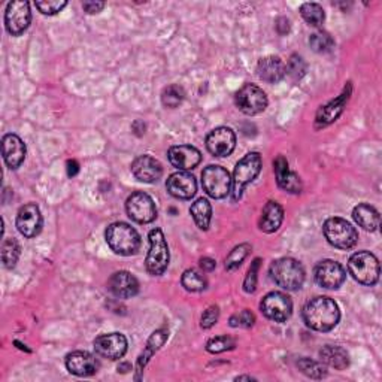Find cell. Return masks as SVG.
Wrapping results in <instances>:
<instances>
[{
    "mask_svg": "<svg viewBox=\"0 0 382 382\" xmlns=\"http://www.w3.org/2000/svg\"><path fill=\"white\" fill-rule=\"evenodd\" d=\"M339 320H341V310L330 297H314L303 308V321L313 330L330 332L336 327Z\"/></svg>",
    "mask_w": 382,
    "mask_h": 382,
    "instance_id": "6da1fadb",
    "label": "cell"
},
{
    "mask_svg": "<svg viewBox=\"0 0 382 382\" xmlns=\"http://www.w3.org/2000/svg\"><path fill=\"white\" fill-rule=\"evenodd\" d=\"M105 239L108 247L118 256H135L140 249L139 233L127 223H112L105 232Z\"/></svg>",
    "mask_w": 382,
    "mask_h": 382,
    "instance_id": "7a4b0ae2",
    "label": "cell"
},
{
    "mask_svg": "<svg viewBox=\"0 0 382 382\" xmlns=\"http://www.w3.org/2000/svg\"><path fill=\"white\" fill-rule=\"evenodd\" d=\"M269 272H271L275 284L287 291L300 290L305 282L303 266L291 257H282L275 260L271 264Z\"/></svg>",
    "mask_w": 382,
    "mask_h": 382,
    "instance_id": "3957f363",
    "label": "cell"
},
{
    "mask_svg": "<svg viewBox=\"0 0 382 382\" xmlns=\"http://www.w3.org/2000/svg\"><path fill=\"white\" fill-rule=\"evenodd\" d=\"M348 271L359 284L375 286L379 279V262L369 251H359L352 254L348 262Z\"/></svg>",
    "mask_w": 382,
    "mask_h": 382,
    "instance_id": "277c9868",
    "label": "cell"
},
{
    "mask_svg": "<svg viewBox=\"0 0 382 382\" xmlns=\"http://www.w3.org/2000/svg\"><path fill=\"white\" fill-rule=\"evenodd\" d=\"M148 239L150 251L145 260V267L150 275L162 276L169 266V260H171L166 237L160 229H152L148 235Z\"/></svg>",
    "mask_w": 382,
    "mask_h": 382,
    "instance_id": "5b68a950",
    "label": "cell"
},
{
    "mask_svg": "<svg viewBox=\"0 0 382 382\" xmlns=\"http://www.w3.org/2000/svg\"><path fill=\"white\" fill-rule=\"evenodd\" d=\"M322 233L327 242L339 249H351L356 247L359 240L357 230L344 218H329L322 225Z\"/></svg>",
    "mask_w": 382,
    "mask_h": 382,
    "instance_id": "8992f818",
    "label": "cell"
},
{
    "mask_svg": "<svg viewBox=\"0 0 382 382\" xmlns=\"http://www.w3.org/2000/svg\"><path fill=\"white\" fill-rule=\"evenodd\" d=\"M262 155L259 152H249L245 157L240 160L233 172V179H232V193H233V201H239L240 196H242L244 189L248 186L249 182L256 179L262 171Z\"/></svg>",
    "mask_w": 382,
    "mask_h": 382,
    "instance_id": "52a82bcc",
    "label": "cell"
},
{
    "mask_svg": "<svg viewBox=\"0 0 382 382\" xmlns=\"http://www.w3.org/2000/svg\"><path fill=\"white\" fill-rule=\"evenodd\" d=\"M202 187L212 199H224L232 191L230 174L221 166H208L202 172Z\"/></svg>",
    "mask_w": 382,
    "mask_h": 382,
    "instance_id": "ba28073f",
    "label": "cell"
},
{
    "mask_svg": "<svg viewBox=\"0 0 382 382\" xmlns=\"http://www.w3.org/2000/svg\"><path fill=\"white\" fill-rule=\"evenodd\" d=\"M236 106L245 116H257L267 108L266 93L254 84H245L235 96Z\"/></svg>",
    "mask_w": 382,
    "mask_h": 382,
    "instance_id": "9c48e42d",
    "label": "cell"
},
{
    "mask_svg": "<svg viewBox=\"0 0 382 382\" xmlns=\"http://www.w3.org/2000/svg\"><path fill=\"white\" fill-rule=\"evenodd\" d=\"M260 309L266 318L275 322H286L293 314V302L287 294L272 291L264 296Z\"/></svg>",
    "mask_w": 382,
    "mask_h": 382,
    "instance_id": "30bf717a",
    "label": "cell"
},
{
    "mask_svg": "<svg viewBox=\"0 0 382 382\" xmlns=\"http://www.w3.org/2000/svg\"><path fill=\"white\" fill-rule=\"evenodd\" d=\"M125 210L133 221L139 224H148L157 218V208H155L151 196L144 191H136L125 202Z\"/></svg>",
    "mask_w": 382,
    "mask_h": 382,
    "instance_id": "8fae6325",
    "label": "cell"
},
{
    "mask_svg": "<svg viewBox=\"0 0 382 382\" xmlns=\"http://www.w3.org/2000/svg\"><path fill=\"white\" fill-rule=\"evenodd\" d=\"M32 12L29 2H9L5 11V26L9 35L20 36L29 29Z\"/></svg>",
    "mask_w": 382,
    "mask_h": 382,
    "instance_id": "7c38bea8",
    "label": "cell"
},
{
    "mask_svg": "<svg viewBox=\"0 0 382 382\" xmlns=\"http://www.w3.org/2000/svg\"><path fill=\"white\" fill-rule=\"evenodd\" d=\"M314 278L320 287L337 290L345 282L347 272L341 263L333 260H322L314 269Z\"/></svg>",
    "mask_w": 382,
    "mask_h": 382,
    "instance_id": "4fadbf2b",
    "label": "cell"
},
{
    "mask_svg": "<svg viewBox=\"0 0 382 382\" xmlns=\"http://www.w3.org/2000/svg\"><path fill=\"white\" fill-rule=\"evenodd\" d=\"M236 147V135L229 127H217L206 136V148L215 157H227Z\"/></svg>",
    "mask_w": 382,
    "mask_h": 382,
    "instance_id": "5bb4252c",
    "label": "cell"
},
{
    "mask_svg": "<svg viewBox=\"0 0 382 382\" xmlns=\"http://www.w3.org/2000/svg\"><path fill=\"white\" fill-rule=\"evenodd\" d=\"M94 349L103 359L120 360L127 351V339L123 333L101 335L94 339Z\"/></svg>",
    "mask_w": 382,
    "mask_h": 382,
    "instance_id": "9a60e30c",
    "label": "cell"
},
{
    "mask_svg": "<svg viewBox=\"0 0 382 382\" xmlns=\"http://www.w3.org/2000/svg\"><path fill=\"white\" fill-rule=\"evenodd\" d=\"M42 225H44V220H42L40 210L35 203H27L20 208L17 215V229L24 237L32 239L38 236L42 230Z\"/></svg>",
    "mask_w": 382,
    "mask_h": 382,
    "instance_id": "2e32d148",
    "label": "cell"
},
{
    "mask_svg": "<svg viewBox=\"0 0 382 382\" xmlns=\"http://www.w3.org/2000/svg\"><path fill=\"white\" fill-rule=\"evenodd\" d=\"M66 369L77 376H93L97 373L99 361L87 351H75L66 356Z\"/></svg>",
    "mask_w": 382,
    "mask_h": 382,
    "instance_id": "e0dca14e",
    "label": "cell"
},
{
    "mask_svg": "<svg viewBox=\"0 0 382 382\" xmlns=\"http://www.w3.org/2000/svg\"><path fill=\"white\" fill-rule=\"evenodd\" d=\"M167 157L174 167H176V169H179V171H184V172L191 171V169L197 167L202 162L201 151L191 145L172 147L167 152Z\"/></svg>",
    "mask_w": 382,
    "mask_h": 382,
    "instance_id": "ac0fdd59",
    "label": "cell"
},
{
    "mask_svg": "<svg viewBox=\"0 0 382 382\" xmlns=\"http://www.w3.org/2000/svg\"><path fill=\"white\" fill-rule=\"evenodd\" d=\"M132 174L140 182L154 184L163 175V167L159 160H155L151 155H139L132 163Z\"/></svg>",
    "mask_w": 382,
    "mask_h": 382,
    "instance_id": "d6986e66",
    "label": "cell"
},
{
    "mask_svg": "<svg viewBox=\"0 0 382 382\" xmlns=\"http://www.w3.org/2000/svg\"><path fill=\"white\" fill-rule=\"evenodd\" d=\"M166 189L169 194L176 197V199L189 201L191 197H194L197 191V182L191 174L179 171L169 176L166 182Z\"/></svg>",
    "mask_w": 382,
    "mask_h": 382,
    "instance_id": "ffe728a7",
    "label": "cell"
},
{
    "mask_svg": "<svg viewBox=\"0 0 382 382\" xmlns=\"http://www.w3.org/2000/svg\"><path fill=\"white\" fill-rule=\"evenodd\" d=\"M108 288L118 299H130L137 294L139 282L130 272L120 271L109 278Z\"/></svg>",
    "mask_w": 382,
    "mask_h": 382,
    "instance_id": "44dd1931",
    "label": "cell"
},
{
    "mask_svg": "<svg viewBox=\"0 0 382 382\" xmlns=\"http://www.w3.org/2000/svg\"><path fill=\"white\" fill-rule=\"evenodd\" d=\"M274 171H275V175H276L278 186L282 190H286V191L293 193V194L300 193L302 181H300L299 176H297V174L290 171L288 162L286 160V157H282V155L276 157V160L274 162Z\"/></svg>",
    "mask_w": 382,
    "mask_h": 382,
    "instance_id": "7402d4cb",
    "label": "cell"
},
{
    "mask_svg": "<svg viewBox=\"0 0 382 382\" xmlns=\"http://www.w3.org/2000/svg\"><path fill=\"white\" fill-rule=\"evenodd\" d=\"M4 160L11 169H18L26 159V145L17 135H5L2 139Z\"/></svg>",
    "mask_w": 382,
    "mask_h": 382,
    "instance_id": "603a6c76",
    "label": "cell"
},
{
    "mask_svg": "<svg viewBox=\"0 0 382 382\" xmlns=\"http://www.w3.org/2000/svg\"><path fill=\"white\" fill-rule=\"evenodd\" d=\"M257 75L264 82L276 84V82L284 79V77L287 75L286 64L279 57H275V55H269V57H264L259 62Z\"/></svg>",
    "mask_w": 382,
    "mask_h": 382,
    "instance_id": "cb8c5ba5",
    "label": "cell"
},
{
    "mask_svg": "<svg viewBox=\"0 0 382 382\" xmlns=\"http://www.w3.org/2000/svg\"><path fill=\"white\" fill-rule=\"evenodd\" d=\"M348 99H349V89H348V91H345L344 94L335 99V101H332L327 105L320 108V111L317 112V118H315L318 129L320 127H325V125L332 124L333 121H336L339 118V116H341L344 112V108L348 102Z\"/></svg>",
    "mask_w": 382,
    "mask_h": 382,
    "instance_id": "d4e9b609",
    "label": "cell"
},
{
    "mask_svg": "<svg viewBox=\"0 0 382 382\" xmlns=\"http://www.w3.org/2000/svg\"><path fill=\"white\" fill-rule=\"evenodd\" d=\"M167 337H169V332L166 329L155 330L151 335V337L148 339V342H147V347L144 348V352L140 354V356L137 357V363H136V372H137V375H136V379L140 378V373L144 372L145 366L152 359L154 354L157 352L164 345V342L167 341Z\"/></svg>",
    "mask_w": 382,
    "mask_h": 382,
    "instance_id": "484cf974",
    "label": "cell"
},
{
    "mask_svg": "<svg viewBox=\"0 0 382 382\" xmlns=\"http://www.w3.org/2000/svg\"><path fill=\"white\" fill-rule=\"evenodd\" d=\"M282 221H284V209L278 203V202H267L262 210V217H260V229L264 233H274L276 232Z\"/></svg>",
    "mask_w": 382,
    "mask_h": 382,
    "instance_id": "4316f807",
    "label": "cell"
},
{
    "mask_svg": "<svg viewBox=\"0 0 382 382\" xmlns=\"http://www.w3.org/2000/svg\"><path fill=\"white\" fill-rule=\"evenodd\" d=\"M352 218L356 220L361 229L367 232H376L381 224L379 212L369 203H360L354 208Z\"/></svg>",
    "mask_w": 382,
    "mask_h": 382,
    "instance_id": "83f0119b",
    "label": "cell"
},
{
    "mask_svg": "<svg viewBox=\"0 0 382 382\" xmlns=\"http://www.w3.org/2000/svg\"><path fill=\"white\" fill-rule=\"evenodd\" d=\"M320 357L325 364L333 367V369H336V371H344L349 366L348 352L341 347L325 345L320 351Z\"/></svg>",
    "mask_w": 382,
    "mask_h": 382,
    "instance_id": "f1b7e54d",
    "label": "cell"
},
{
    "mask_svg": "<svg viewBox=\"0 0 382 382\" xmlns=\"http://www.w3.org/2000/svg\"><path fill=\"white\" fill-rule=\"evenodd\" d=\"M190 214L201 230L209 229L212 220V206L206 199H203V197L202 199H197L190 208Z\"/></svg>",
    "mask_w": 382,
    "mask_h": 382,
    "instance_id": "f546056e",
    "label": "cell"
},
{
    "mask_svg": "<svg viewBox=\"0 0 382 382\" xmlns=\"http://www.w3.org/2000/svg\"><path fill=\"white\" fill-rule=\"evenodd\" d=\"M20 244L16 239H5L2 244V263L6 269H13L20 259Z\"/></svg>",
    "mask_w": 382,
    "mask_h": 382,
    "instance_id": "4dcf8cb0",
    "label": "cell"
},
{
    "mask_svg": "<svg viewBox=\"0 0 382 382\" xmlns=\"http://www.w3.org/2000/svg\"><path fill=\"white\" fill-rule=\"evenodd\" d=\"M181 282H182V287L191 293L203 291L208 287V282H206L205 276L201 275L199 272H196L194 269H189V271L184 272Z\"/></svg>",
    "mask_w": 382,
    "mask_h": 382,
    "instance_id": "1f68e13d",
    "label": "cell"
},
{
    "mask_svg": "<svg viewBox=\"0 0 382 382\" xmlns=\"http://www.w3.org/2000/svg\"><path fill=\"white\" fill-rule=\"evenodd\" d=\"M297 367H299V371L303 375L313 379H322L327 376V369H325L321 363L310 360L308 357H302L299 361H297Z\"/></svg>",
    "mask_w": 382,
    "mask_h": 382,
    "instance_id": "d6a6232c",
    "label": "cell"
},
{
    "mask_svg": "<svg viewBox=\"0 0 382 382\" xmlns=\"http://www.w3.org/2000/svg\"><path fill=\"white\" fill-rule=\"evenodd\" d=\"M300 13H302L303 20L309 26H314V27H320L325 20L324 9L318 4H303L300 6Z\"/></svg>",
    "mask_w": 382,
    "mask_h": 382,
    "instance_id": "836d02e7",
    "label": "cell"
},
{
    "mask_svg": "<svg viewBox=\"0 0 382 382\" xmlns=\"http://www.w3.org/2000/svg\"><path fill=\"white\" fill-rule=\"evenodd\" d=\"M184 97H186V91H184L182 87L176 86V84H172V86H167L163 93H162V103L166 106V108H178Z\"/></svg>",
    "mask_w": 382,
    "mask_h": 382,
    "instance_id": "e575fe53",
    "label": "cell"
},
{
    "mask_svg": "<svg viewBox=\"0 0 382 382\" xmlns=\"http://www.w3.org/2000/svg\"><path fill=\"white\" fill-rule=\"evenodd\" d=\"M251 251V245L249 244H240L237 247H235L230 254L225 259V269L227 271H236V269L244 263V260L248 257V254Z\"/></svg>",
    "mask_w": 382,
    "mask_h": 382,
    "instance_id": "d590c367",
    "label": "cell"
},
{
    "mask_svg": "<svg viewBox=\"0 0 382 382\" xmlns=\"http://www.w3.org/2000/svg\"><path fill=\"white\" fill-rule=\"evenodd\" d=\"M309 45L315 52H329L335 47V40L327 32H315L309 38Z\"/></svg>",
    "mask_w": 382,
    "mask_h": 382,
    "instance_id": "8d00e7d4",
    "label": "cell"
},
{
    "mask_svg": "<svg viewBox=\"0 0 382 382\" xmlns=\"http://www.w3.org/2000/svg\"><path fill=\"white\" fill-rule=\"evenodd\" d=\"M236 347V341L230 336H217L212 337L206 344V351L210 354H220L224 351H230Z\"/></svg>",
    "mask_w": 382,
    "mask_h": 382,
    "instance_id": "74e56055",
    "label": "cell"
},
{
    "mask_svg": "<svg viewBox=\"0 0 382 382\" xmlns=\"http://www.w3.org/2000/svg\"><path fill=\"white\" fill-rule=\"evenodd\" d=\"M306 63L305 60L300 57L299 54H293L290 60L287 62V66H286V70L287 74L294 79V81H299L302 79L305 75H306Z\"/></svg>",
    "mask_w": 382,
    "mask_h": 382,
    "instance_id": "f35d334b",
    "label": "cell"
},
{
    "mask_svg": "<svg viewBox=\"0 0 382 382\" xmlns=\"http://www.w3.org/2000/svg\"><path fill=\"white\" fill-rule=\"evenodd\" d=\"M35 6L44 16H55V13H59L67 6V2L66 0H38V2H35Z\"/></svg>",
    "mask_w": 382,
    "mask_h": 382,
    "instance_id": "ab89813d",
    "label": "cell"
},
{
    "mask_svg": "<svg viewBox=\"0 0 382 382\" xmlns=\"http://www.w3.org/2000/svg\"><path fill=\"white\" fill-rule=\"evenodd\" d=\"M254 321H256V317H254V314L251 313L249 309H244L240 310L239 314H235L230 317V325L232 327H244V329H248V327H252Z\"/></svg>",
    "mask_w": 382,
    "mask_h": 382,
    "instance_id": "60d3db41",
    "label": "cell"
},
{
    "mask_svg": "<svg viewBox=\"0 0 382 382\" xmlns=\"http://www.w3.org/2000/svg\"><path fill=\"white\" fill-rule=\"evenodd\" d=\"M259 267H260V259H256V260H254V263L251 264L249 271L247 274V278H245V282H244V290H245V293H254V291H256Z\"/></svg>",
    "mask_w": 382,
    "mask_h": 382,
    "instance_id": "b9f144b4",
    "label": "cell"
},
{
    "mask_svg": "<svg viewBox=\"0 0 382 382\" xmlns=\"http://www.w3.org/2000/svg\"><path fill=\"white\" fill-rule=\"evenodd\" d=\"M218 318H220V309H218V306H215V305L209 306V308L205 310V313H203L202 318H201V325H202V329L208 330V329H210V327H214V325H215L217 321H218Z\"/></svg>",
    "mask_w": 382,
    "mask_h": 382,
    "instance_id": "7bdbcfd3",
    "label": "cell"
},
{
    "mask_svg": "<svg viewBox=\"0 0 382 382\" xmlns=\"http://www.w3.org/2000/svg\"><path fill=\"white\" fill-rule=\"evenodd\" d=\"M105 8V2H94V0H89V2L82 4V9L87 13H99Z\"/></svg>",
    "mask_w": 382,
    "mask_h": 382,
    "instance_id": "ee69618b",
    "label": "cell"
},
{
    "mask_svg": "<svg viewBox=\"0 0 382 382\" xmlns=\"http://www.w3.org/2000/svg\"><path fill=\"white\" fill-rule=\"evenodd\" d=\"M276 32H278L279 35H282V36L287 35V33L290 32V21H288V18H286V17H279V18L276 20Z\"/></svg>",
    "mask_w": 382,
    "mask_h": 382,
    "instance_id": "f6af8a7d",
    "label": "cell"
},
{
    "mask_svg": "<svg viewBox=\"0 0 382 382\" xmlns=\"http://www.w3.org/2000/svg\"><path fill=\"white\" fill-rule=\"evenodd\" d=\"M215 266H217L215 260H212V259H209V257H203V259H201V267L203 269L205 272H210V271H214Z\"/></svg>",
    "mask_w": 382,
    "mask_h": 382,
    "instance_id": "bcb514c9",
    "label": "cell"
},
{
    "mask_svg": "<svg viewBox=\"0 0 382 382\" xmlns=\"http://www.w3.org/2000/svg\"><path fill=\"white\" fill-rule=\"evenodd\" d=\"M79 172V164L77 160H69L67 162V175L70 178H74Z\"/></svg>",
    "mask_w": 382,
    "mask_h": 382,
    "instance_id": "7dc6e473",
    "label": "cell"
},
{
    "mask_svg": "<svg viewBox=\"0 0 382 382\" xmlns=\"http://www.w3.org/2000/svg\"><path fill=\"white\" fill-rule=\"evenodd\" d=\"M120 371H121L123 373L127 372V371H132V366H130L129 363H123V364L118 366V372H120Z\"/></svg>",
    "mask_w": 382,
    "mask_h": 382,
    "instance_id": "c3c4849f",
    "label": "cell"
},
{
    "mask_svg": "<svg viewBox=\"0 0 382 382\" xmlns=\"http://www.w3.org/2000/svg\"><path fill=\"white\" fill-rule=\"evenodd\" d=\"M244 379H248V381H252L254 378H251V376H237V378H236V381H244Z\"/></svg>",
    "mask_w": 382,
    "mask_h": 382,
    "instance_id": "681fc988",
    "label": "cell"
}]
</instances>
